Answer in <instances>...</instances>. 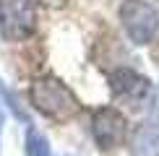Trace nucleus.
Segmentation results:
<instances>
[{"label": "nucleus", "instance_id": "obj_1", "mask_svg": "<svg viewBox=\"0 0 159 156\" xmlns=\"http://www.w3.org/2000/svg\"><path fill=\"white\" fill-rule=\"evenodd\" d=\"M29 102L39 115L50 117V120H57V122L73 120L81 112L78 96L55 76L34 78L31 81V89H29Z\"/></svg>", "mask_w": 159, "mask_h": 156}, {"label": "nucleus", "instance_id": "obj_2", "mask_svg": "<svg viewBox=\"0 0 159 156\" xmlns=\"http://www.w3.org/2000/svg\"><path fill=\"white\" fill-rule=\"evenodd\" d=\"M120 24L133 44H149L159 34V13L149 0H123Z\"/></svg>", "mask_w": 159, "mask_h": 156}, {"label": "nucleus", "instance_id": "obj_3", "mask_svg": "<svg viewBox=\"0 0 159 156\" xmlns=\"http://www.w3.org/2000/svg\"><path fill=\"white\" fill-rule=\"evenodd\" d=\"M37 31L34 0H0V37L5 42H24Z\"/></svg>", "mask_w": 159, "mask_h": 156}, {"label": "nucleus", "instance_id": "obj_4", "mask_svg": "<svg viewBox=\"0 0 159 156\" xmlns=\"http://www.w3.org/2000/svg\"><path fill=\"white\" fill-rule=\"evenodd\" d=\"M91 138L102 151L123 146L128 138V120L115 107H99L91 112Z\"/></svg>", "mask_w": 159, "mask_h": 156}, {"label": "nucleus", "instance_id": "obj_5", "mask_svg": "<svg viewBox=\"0 0 159 156\" xmlns=\"http://www.w3.org/2000/svg\"><path fill=\"white\" fill-rule=\"evenodd\" d=\"M107 83H110L112 96L130 104V107H141L151 96V81L130 68H117L112 73H107Z\"/></svg>", "mask_w": 159, "mask_h": 156}, {"label": "nucleus", "instance_id": "obj_6", "mask_svg": "<svg viewBox=\"0 0 159 156\" xmlns=\"http://www.w3.org/2000/svg\"><path fill=\"white\" fill-rule=\"evenodd\" d=\"M133 143H136L133 148H136L141 156H157V151H159V148H157L159 135H157L151 128H146V125L138 128V133H136V141H133Z\"/></svg>", "mask_w": 159, "mask_h": 156}, {"label": "nucleus", "instance_id": "obj_7", "mask_svg": "<svg viewBox=\"0 0 159 156\" xmlns=\"http://www.w3.org/2000/svg\"><path fill=\"white\" fill-rule=\"evenodd\" d=\"M26 156H50V143L37 128L26 130Z\"/></svg>", "mask_w": 159, "mask_h": 156}, {"label": "nucleus", "instance_id": "obj_8", "mask_svg": "<svg viewBox=\"0 0 159 156\" xmlns=\"http://www.w3.org/2000/svg\"><path fill=\"white\" fill-rule=\"evenodd\" d=\"M34 3L47 5V8H60V5H65V0H34Z\"/></svg>", "mask_w": 159, "mask_h": 156}, {"label": "nucleus", "instance_id": "obj_9", "mask_svg": "<svg viewBox=\"0 0 159 156\" xmlns=\"http://www.w3.org/2000/svg\"><path fill=\"white\" fill-rule=\"evenodd\" d=\"M0 130H3V104H0Z\"/></svg>", "mask_w": 159, "mask_h": 156}]
</instances>
